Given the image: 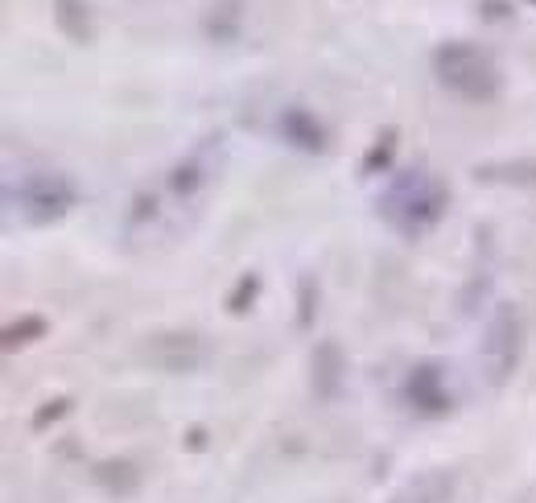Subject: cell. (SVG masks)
<instances>
[{"label":"cell","instance_id":"obj_16","mask_svg":"<svg viewBox=\"0 0 536 503\" xmlns=\"http://www.w3.org/2000/svg\"><path fill=\"white\" fill-rule=\"evenodd\" d=\"M392 141H396V132L388 128L384 137H380V145L372 149V157H367V165H363V170H376V165H388V157H392Z\"/></svg>","mask_w":536,"mask_h":503},{"label":"cell","instance_id":"obj_7","mask_svg":"<svg viewBox=\"0 0 536 503\" xmlns=\"http://www.w3.org/2000/svg\"><path fill=\"white\" fill-rule=\"evenodd\" d=\"M409 400L421 413H446L450 400L442 392V363H421L409 376Z\"/></svg>","mask_w":536,"mask_h":503},{"label":"cell","instance_id":"obj_4","mask_svg":"<svg viewBox=\"0 0 536 503\" xmlns=\"http://www.w3.org/2000/svg\"><path fill=\"white\" fill-rule=\"evenodd\" d=\"M520 339H524V330H520L516 306H495L487 334H483V347H479L487 372H491V384H504L512 376V367L520 363Z\"/></svg>","mask_w":536,"mask_h":503},{"label":"cell","instance_id":"obj_2","mask_svg":"<svg viewBox=\"0 0 536 503\" xmlns=\"http://www.w3.org/2000/svg\"><path fill=\"white\" fill-rule=\"evenodd\" d=\"M446 211V186L421 170H409L388 182L380 194V215L400 231V236H421Z\"/></svg>","mask_w":536,"mask_h":503},{"label":"cell","instance_id":"obj_17","mask_svg":"<svg viewBox=\"0 0 536 503\" xmlns=\"http://www.w3.org/2000/svg\"><path fill=\"white\" fill-rule=\"evenodd\" d=\"M66 405H71V400H50V405H46V413H38V417H33V429H46L50 421H58V417L66 413Z\"/></svg>","mask_w":536,"mask_h":503},{"label":"cell","instance_id":"obj_3","mask_svg":"<svg viewBox=\"0 0 536 503\" xmlns=\"http://www.w3.org/2000/svg\"><path fill=\"white\" fill-rule=\"evenodd\" d=\"M13 203L21 207V215L29 223H54L62 219L79 203V190L66 174H50V170H38V174H25L13 190Z\"/></svg>","mask_w":536,"mask_h":503},{"label":"cell","instance_id":"obj_6","mask_svg":"<svg viewBox=\"0 0 536 503\" xmlns=\"http://www.w3.org/2000/svg\"><path fill=\"white\" fill-rule=\"evenodd\" d=\"M277 128H281V137L293 149H301V153H322L326 149V132H322L318 116L306 112V108H285L281 120H277Z\"/></svg>","mask_w":536,"mask_h":503},{"label":"cell","instance_id":"obj_8","mask_svg":"<svg viewBox=\"0 0 536 503\" xmlns=\"http://www.w3.org/2000/svg\"><path fill=\"white\" fill-rule=\"evenodd\" d=\"M454 495V475L450 471H425L413 483L400 487L388 503H450Z\"/></svg>","mask_w":536,"mask_h":503},{"label":"cell","instance_id":"obj_13","mask_svg":"<svg viewBox=\"0 0 536 503\" xmlns=\"http://www.w3.org/2000/svg\"><path fill=\"white\" fill-rule=\"evenodd\" d=\"M42 334H46V322H42V318H25V322H17V326L5 330V347L17 351V347H25L29 339H42Z\"/></svg>","mask_w":536,"mask_h":503},{"label":"cell","instance_id":"obj_1","mask_svg":"<svg viewBox=\"0 0 536 503\" xmlns=\"http://www.w3.org/2000/svg\"><path fill=\"white\" fill-rule=\"evenodd\" d=\"M433 75L442 79L446 91H454L466 104H491L504 87L495 58L475 42H446L433 50Z\"/></svg>","mask_w":536,"mask_h":503},{"label":"cell","instance_id":"obj_18","mask_svg":"<svg viewBox=\"0 0 536 503\" xmlns=\"http://www.w3.org/2000/svg\"><path fill=\"white\" fill-rule=\"evenodd\" d=\"M483 9H487V17H508L512 13V5H508V0H483Z\"/></svg>","mask_w":536,"mask_h":503},{"label":"cell","instance_id":"obj_15","mask_svg":"<svg viewBox=\"0 0 536 503\" xmlns=\"http://www.w3.org/2000/svg\"><path fill=\"white\" fill-rule=\"evenodd\" d=\"M256 289H260V281H256V277L248 273V277L240 281V289L231 293V301H227V306H231V314H244V310H248V301L256 297Z\"/></svg>","mask_w":536,"mask_h":503},{"label":"cell","instance_id":"obj_9","mask_svg":"<svg viewBox=\"0 0 536 503\" xmlns=\"http://www.w3.org/2000/svg\"><path fill=\"white\" fill-rule=\"evenodd\" d=\"M54 25L62 29V38L75 42V46L95 42V25H91V5L87 0H54Z\"/></svg>","mask_w":536,"mask_h":503},{"label":"cell","instance_id":"obj_5","mask_svg":"<svg viewBox=\"0 0 536 503\" xmlns=\"http://www.w3.org/2000/svg\"><path fill=\"white\" fill-rule=\"evenodd\" d=\"M149 359L165 372H194L203 363V343L194 334H161V339H149Z\"/></svg>","mask_w":536,"mask_h":503},{"label":"cell","instance_id":"obj_14","mask_svg":"<svg viewBox=\"0 0 536 503\" xmlns=\"http://www.w3.org/2000/svg\"><path fill=\"white\" fill-rule=\"evenodd\" d=\"M178 194H194L198 186H203V170H198V161H186L174 170V182H170Z\"/></svg>","mask_w":536,"mask_h":503},{"label":"cell","instance_id":"obj_10","mask_svg":"<svg viewBox=\"0 0 536 503\" xmlns=\"http://www.w3.org/2000/svg\"><path fill=\"white\" fill-rule=\"evenodd\" d=\"M240 25H244V0H211V9L203 17V29L211 42H219V46L236 42Z\"/></svg>","mask_w":536,"mask_h":503},{"label":"cell","instance_id":"obj_11","mask_svg":"<svg viewBox=\"0 0 536 503\" xmlns=\"http://www.w3.org/2000/svg\"><path fill=\"white\" fill-rule=\"evenodd\" d=\"M339 388H343V351H339V343L326 339L314 351V392L322 400H334Z\"/></svg>","mask_w":536,"mask_h":503},{"label":"cell","instance_id":"obj_12","mask_svg":"<svg viewBox=\"0 0 536 503\" xmlns=\"http://www.w3.org/2000/svg\"><path fill=\"white\" fill-rule=\"evenodd\" d=\"M475 174L487 178V182H532V178H536V165H532V161H528V165H524V161H516V165H512V161H508V165H479Z\"/></svg>","mask_w":536,"mask_h":503}]
</instances>
